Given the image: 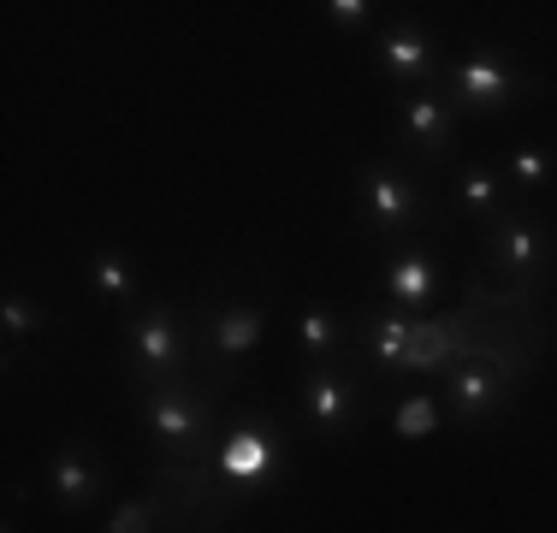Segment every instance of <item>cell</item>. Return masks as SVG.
Instances as JSON below:
<instances>
[{
  "label": "cell",
  "instance_id": "1",
  "mask_svg": "<svg viewBox=\"0 0 557 533\" xmlns=\"http://www.w3.org/2000/svg\"><path fill=\"white\" fill-rule=\"evenodd\" d=\"M450 320V338H457V356H498L516 373L534 380V368L546 362V344H552V320H546V290H522V285H504L493 278L481 261L469 266L457 302L445 309Z\"/></svg>",
  "mask_w": 557,
  "mask_h": 533
},
{
  "label": "cell",
  "instance_id": "17",
  "mask_svg": "<svg viewBox=\"0 0 557 533\" xmlns=\"http://www.w3.org/2000/svg\"><path fill=\"white\" fill-rule=\"evenodd\" d=\"M84 278H89V297L108 302V309H119V320L137 314L143 302L154 297L149 278H143V266H137V256L119 249V244H96V249H89V256H84Z\"/></svg>",
  "mask_w": 557,
  "mask_h": 533
},
{
  "label": "cell",
  "instance_id": "13",
  "mask_svg": "<svg viewBox=\"0 0 557 533\" xmlns=\"http://www.w3.org/2000/svg\"><path fill=\"white\" fill-rule=\"evenodd\" d=\"M457 125L462 119L445 107L440 84L433 89H416V96H397V113H392V149L416 160V172H440L450 149H457Z\"/></svg>",
  "mask_w": 557,
  "mask_h": 533
},
{
  "label": "cell",
  "instance_id": "7",
  "mask_svg": "<svg viewBox=\"0 0 557 533\" xmlns=\"http://www.w3.org/2000/svg\"><path fill=\"white\" fill-rule=\"evenodd\" d=\"M220 480L237 492V504H256L268 492L290 486V438L285 421L273 409H237L225 416V438H220V457H214Z\"/></svg>",
  "mask_w": 557,
  "mask_h": 533
},
{
  "label": "cell",
  "instance_id": "5",
  "mask_svg": "<svg viewBox=\"0 0 557 533\" xmlns=\"http://www.w3.org/2000/svg\"><path fill=\"white\" fill-rule=\"evenodd\" d=\"M196 385H208V392H232L244 362L261 350V338H268L273 326V302L268 297H202L196 302Z\"/></svg>",
  "mask_w": 557,
  "mask_h": 533
},
{
  "label": "cell",
  "instance_id": "12",
  "mask_svg": "<svg viewBox=\"0 0 557 533\" xmlns=\"http://www.w3.org/2000/svg\"><path fill=\"white\" fill-rule=\"evenodd\" d=\"M440 385H445L450 421L457 426H486L516 404V392L528 385V373H516L510 362H498V356H469L462 350L457 362L445 368Z\"/></svg>",
  "mask_w": 557,
  "mask_h": 533
},
{
  "label": "cell",
  "instance_id": "22",
  "mask_svg": "<svg viewBox=\"0 0 557 533\" xmlns=\"http://www.w3.org/2000/svg\"><path fill=\"white\" fill-rule=\"evenodd\" d=\"M457 362V338H450L445 309L416 314V344H409V380H445V368Z\"/></svg>",
  "mask_w": 557,
  "mask_h": 533
},
{
  "label": "cell",
  "instance_id": "15",
  "mask_svg": "<svg viewBox=\"0 0 557 533\" xmlns=\"http://www.w3.org/2000/svg\"><path fill=\"white\" fill-rule=\"evenodd\" d=\"M380 297L386 309H404V314H433L445 297V261L440 249L428 244H397L386 256V273H380Z\"/></svg>",
  "mask_w": 557,
  "mask_h": 533
},
{
  "label": "cell",
  "instance_id": "21",
  "mask_svg": "<svg viewBox=\"0 0 557 533\" xmlns=\"http://www.w3.org/2000/svg\"><path fill=\"white\" fill-rule=\"evenodd\" d=\"M290 338H297L302 362H333V356H344L356 344V326L333 309H302L297 326H290Z\"/></svg>",
  "mask_w": 557,
  "mask_h": 533
},
{
  "label": "cell",
  "instance_id": "20",
  "mask_svg": "<svg viewBox=\"0 0 557 533\" xmlns=\"http://www.w3.org/2000/svg\"><path fill=\"white\" fill-rule=\"evenodd\" d=\"M498 166H504V178H510L516 202H540V196L552 190V178H557V149L522 137V142H510V149L498 154Z\"/></svg>",
  "mask_w": 557,
  "mask_h": 533
},
{
  "label": "cell",
  "instance_id": "16",
  "mask_svg": "<svg viewBox=\"0 0 557 533\" xmlns=\"http://www.w3.org/2000/svg\"><path fill=\"white\" fill-rule=\"evenodd\" d=\"M409 344H416V314L404 309H368L356 320V356H362V368L374 373H397V380H409Z\"/></svg>",
  "mask_w": 557,
  "mask_h": 533
},
{
  "label": "cell",
  "instance_id": "2",
  "mask_svg": "<svg viewBox=\"0 0 557 533\" xmlns=\"http://www.w3.org/2000/svg\"><path fill=\"white\" fill-rule=\"evenodd\" d=\"M119 373L131 397L161 392L196 373V314L172 297H149L137 314L119 320Z\"/></svg>",
  "mask_w": 557,
  "mask_h": 533
},
{
  "label": "cell",
  "instance_id": "4",
  "mask_svg": "<svg viewBox=\"0 0 557 533\" xmlns=\"http://www.w3.org/2000/svg\"><path fill=\"white\" fill-rule=\"evenodd\" d=\"M440 96H445V107L457 119H498V113H516L522 101L546 96V77L528 72L510 48L469 42L462 53H450V60H445Z\"/></svg>",
  "mask_w": 557,
  "mask_h": 533
},
{
  "label": "cell",
  "instance_id": "10",
  "mask_svg": "<svg viewBox=\"0 0 557 533\" xmlns=\"http://www.w3.org/2000/svg\"><path fill=\"white\" fill-rule=\"evenodd\" d=\"M474 244H481V266L504 285L546 290L557 273V225L534 202H510L498 220H486L474 232Z\"/></svg>",
  "mask_w": 557,
  "mask_h": 533
},
{
  "label": "cell",
  "instance_id": "9",
  "mask_svg": "<svg viewBox=\"0 0 557 533\" xmlns=\"http://www.w3.org/2000/svg\"><path fill=\"white\" fill-rule=\"evenodd\" d=\"M149 498L154 516H161V533H225L232 516L244 510L214 462H178V457H161L149 469Z\"/></svg>",
  "mask_w": 557,
  "mask_h": 533
},
{
  "label": "cell",
  "instance_id": "23",
  "mask_svg": "<svg viewBox=\"0 0 557 533\" xmlns=\"http://www.w3.org/2000/svg\"><path fill=\"white\" fill-rule=\"evenodd\" d=\"M440 404H433V392H404L392 404V438H404V445H421V438L440 433Z\"/></svg>",
  "mask_w": 557,
  "mask_h": 533
},
{
  "label": "cell",
  "instance_id": "14",
  "mask_svg": "<svg viewBox=\"0 0 557 533\" xmlns=\"http://www.w3.org/2000/svg\"><path fill=\"white\" fill-rule=\"evenodd\" d=\"M445 60L450 53L440 48V30H433L428 18H397L392 30L374 36V65L386 84H397L404 96H416V89H433L445 77Z\"/></svg>",
  "mask_w": 557,
  "mask_h": 533
},
{
  "label": "cell",
  "instance_id": "8",
  "mask_svg": "<svg viewBox=\"0 0 557 533\" xmlns=\"http://www.w3.org/2000/svg\"><path fill=\"white\" fill-rule=\"evenodd\" d=\"M137 416L149 426V438L161 445V457H178V462H214L220 457L225 416H220V397L208 385L178 380V385H161V392H143Z\"/></svg>",
  "mask_w": 557,
  "mask_h": 533
},
{
  "label": "cell",
  "instance_id": "11",
  "mask_svg": "<svg viewBox=\"0 0 557 533\" xmlns=\"http://www.w3.org/2000/svg\"><path fill=\"white\" fill-rule=\"evenodd\" d=\"M42 498H48V510L54 516H89L101 498H108V486H113V462H108V450H101V438H65V445L48 450V462H42Z\"/></svg>",
  "mask_w": 557,
  "mask_h": 533
},
{
  "label": "cell",
  "instance_id": "25",
  "mask_svg": "<svg viewBox=\"0 0 557 533\" xmlns=\"http://www.w3.org/2000/svg\"><path fill=\"white\" fill-rule=\"evenodd\" d=\"M321 18L333 24V30L356 36V30H374L380 7H374V0H326V7H321Z\"/></svg>",
  "mask_w": 557,
  "mask_h": 533
},
{
  "label": "cell",
  "instance_id": "19",
  "mask_svg": "<svg viewBox=\"0 0 557 533\" xmlns=\"http://www.w3.org/2000/svg\"><path fill=\"white\" fill-rule=\"evenodd\" d=\"M48 332H54V309L42 297H30L18 285L0 297V344H7V362H18L24 350H42Z\"/></svg>",
  "mask_w": 557,
  "mask_h": 533
},
{
  "label": "cell",
  "instance_id": "24",
  "mask_svg": "<svg viewBox=\"0 0 557 533\" xmlns=\"http://www.w3.org/2000/svg\"><path fill=\"white\" fill-rule=\"evenodd\" d=\"M101 533H161V516H154V498L149 492H137V498H125L119 510L108 516V528Z\"/></svg>",
  "mask_w": 557,
  "mask_h": 533
},
{
  "label": "cell",
  "instance_id": "18",
  "mask_svg": "<svg viewBox=\"0 0 557 533\" xmlns=\"http://www.w3.org/2000/svg\"><path fill=\"white\" fill-rule=\"evenodd\" d=\"M510 202L516 196H510V178H504L498 160H462V166H450V213L469 220L474 232H481L486 220H498Z\"/></svg>",
  "mask_w": 557,
  "mask_h": 533
},
{
  "label": "cell",
  "instance_id": "3",
  "mask_svg": "<svg viewBox=\"0 0 557 533\" xmlns=\"http://www.w3.org/2000/svg\"><path fill=\"white\" fill-rule=\"evenodd\" d=\"M350 208H356V225H362L368 237H380L386 249L416 244L428 225H440V208H433V196H428V178H421L409 160H392V154L356 160Z\"/></svg>",
  "mask_w": 557,
  "mask_h": 533
},
{
  "label": "cell",
  "instance_id": "6",
  "mask_svg": "<svg viewBox=\"0 0 557 533\" xmlns=\"http://www.w3.org/2000/svg\"><path fill=\"white\" fill-rule=\"evenodd\" d=\"M374 373L362 368L356 344L333 362H302V385H297V416L321 445H344L362 433V421L374 416Z\"/></svg>",
  "mask_w": 557,
  "mask_h": 533
}]
</instances>
